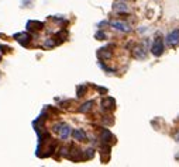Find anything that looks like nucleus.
<instances>
[{
  "mask_svg": "<svg viewBox=\"0 0 179 167\" xmlns=\"http://www.w3.org/2000/svg\"><path fill=\"white\" fill-rule=\"evenodd\" d=\"M151 52H153L154 56H161L164 52V40L161 37H158L154 41L153 47H151Z\"/></svg>",
  "mask_w": 179,
  "mask_h": 167,
  "instance_id": "1",
  "label": "nucleus"
},
{
  "mask_svg": "<svg viewBox=\"0 0 179 167\" xmlns=\"http://www.w3.org/2000/svg\"><path fill=\"white\" fill-rule=\"evenodd\" d=\"M67 157L72 161H80L83 160V153L80 152V149H78L75 146H71V152H68Z\"/></svg>",
  "mask_w": 179,
  "mask_h": 167,
  "instance_id": "2",
  "label": "nucleus"
},
{
  "mask_svg": "<svg viewBox=\"0 0 179 167\" xmlns=\"http://www.w3.org/2000/svg\"><path fill=\"white\" fill-rule=\"evenodd\" d=\"M166 42L171 45V47H176L179 44V30H173L172 32L166 37Z\"/></svg>",
  "mask_w": 179,
  "mask_h": 167,
  "instance_id": "3",
  "label": "nucleus"
},
{
  "mask_svg": "<svg viewBox=\"0 0 179 167\" xmlns=\"http://www.w3.org/2000/svg\"><path fill=\"white\" fill-rule=\"evenodd\" d=\"M100 139H102L103 143H106V145H109V142H112V143L116 142V138L113 136L109 129H102V136H100Z\"/></svg>",
  "mask_w": 179,
  "mask_h": 167,
  "instance_id": "4",
  "label": "nucleus"
},
{
  "mask_svg": "<svg viewBox=\"0 0 179 167\" xmlns=\"http://www.w3.org/2000/svg\"><path fill=\"white\" fill-rule=\"evenodd\" d=\"M102 107L104 108V110H110L113 111L114 108H116V100L113 97H106L102 100Z\"/></svg>",
  "mask_w": 179,
  "mask_h": 167,
  "instance_id": "5",
  "label": "nucleus"
},
{
  "mask_svg": "<svg viewBox=\"0 0 179 167\" xmlns=\"http://www.w3.org/2000/svg\"><path fill=\"white\" fill-rule=\"evenodd\" d=\"M109 159H110V146L104 143L100 147V160H102V163H106Z\"/></svg>",
  "mask_w": 179,
  "mask_h": 167,
  "instance_id": "6",
  "label": "nucleus"
},
{
  "mask_svg": "<svg viewBox=\"0 0 179 167\" xmlns=\"http://www.w3.org/2000/svg\"><path fill=\"white\" fill-rule=\"evenodd\" d=\"M112 27L116 28V30L121 31V32H128L130 31V25L126 23H123V21H112Z\"/></svg>",
  "mask_w": 179,
  "mask_h": 167,
  "instance_id": "7",
  "label": "nucleus"
},
{
  "mask_svg": "<svg viewBox=\"0 0 179 167\" xmlns=\"http://www.w3.org/2000/svg\"><path fill=\"white\" fill-rule=\"evenodd\" d=\"M14 38H16L21 45H27V44L30 42V40H31V35H30V34H27V32H18V34L14 35Z\"/></svg>",
  "mask_w": 179,
  "mask_h": 167,
  "instance_id": "8",
  "label": "nucleus"
},
{
  "mask_svg": "<svg viewBox=\"0 0 179 167\" xmlns=\"http://www.w3.org/2000/svg\"><path fill=\"white\" fill-rule=\"evenodd\" d=\"M110 56H112V51H110L109 47L100 48V49L97 51V58H99L100 60H106V59H109Z\"/></svg>",
  "mask_w": 179,
  "mask_h": 167,
  "instance_id": "9",
  "label": "nucleus"
},
{
  "mask_svg": "<svg viewBox=\"0 0 179 167\" xmlns=\"http://www.w3.org/2000/svg\"><path fill=\"white\" fill-rule=\"evenodd\" d=\"M43 28H44V24L41 23V21L31 20L27 23V30H30V31H40V30H43Z\"/></svg>",
  "mask_w": 179,
  "mask_h": 167,
  "instance_id": "10",
  "label": "nucleus"
},
{
  "mask_svg": "<svg viewBox=\"0 0 179 167\" xmlns=\"http://www.w3.org/2000/svg\"><path fill=\"white\" fill-rule=\"evenodd\" d=\"M72 136L75 138L76 140H79V142H86V140H87L86 134H85V131H82V129H73L72 131Z\"/></svg>",
  "mask_w": 179,
  "mask_h": 167,
  "instance_id": "11",
  "label": "nucleus"
},
{
  "mask_svg": "<svg viewBox=\"0 0 179 167\" xmlns=\"http://www.w3.org/2000/svg\"><path fill=\"white\" fill-rule=\"evenodd\" d=\"M58 134H59V136H61V139H67L68 136H69V134H71V128L68 127V125H65V124H62V127H61V129L58 131Z\"/></svg>",
  "mask_w": 179,
  "mask_h": 167,
  "instance_id": "12",
  "label": "nucleus"
},
{
  "mask_svg": "<svg viewBox=\"0 0 179 167\" xmlns=\"http://www.w3.org/2000/svg\"><path fill=\"white\" fill-rule=\"evenodd\" d=\"M133 56L136 59H144L145 58V52H144V48L141 47H136L133 49Z\"/></svg>",
  "mask_w": 179,
  "mask_h": 167,
  "instance_id": "13",
  "label": "nucleus"
},
{
  "mask_svg": "<svg viewBox=\"0 0 179 167\" xmlns=\"http://www.w3.org/2000/svg\"><path fill=\"white\" fill-rule=\"evenodd\" d=\"M92 105H93V101H92V100H90V101H86L85 104H82V107L79 108V111H80V112H83V114H85V112H89L90 108H92Z\"/></svg>",
  "mask_w": 179,
  "mask_h": 167,
  "instance_id": "14",
  "label": "nucleus"
},
{
  "mask_svg": "<svg viewBox=\"0 0 179 167\" xmlns=\"http://www.w3.org/2000/svg\"><path fill=\"white\" fill-rule=\"evenodd\" d=\"M113 9L117 10V11H120V13H126V11L128 10L124 3H114V4H113Z\"/></svg>",
  "mask_w": 179,
  "mask_h": 167,
  "instance_id": "15",
  "label": "nucleus"
},
{
  "mask_svg": "<svg viewBox=\"0 0 179 167\" xmlns=\"http://www.w3.org/2000/svg\"><path fill=\"white\" fill-rule=\"evenodd\" d=\"M93 157H95V150H93V149L85 150V153H83V160H90Z\"/></svg>",
  "mask_w": 179,
  "mask_h": 167,
  "instance_id": "16",
  "label": "nucleus"
},
{
  "mask_svg": "<svg viewBox=\"0 0 179 167\" xmlns=\"http://www.w3.org/2000/svg\"><path fill=\"white\" fill-rule=\"evenodd\" d=\"M86 91V84H83V86H79L78 87V97H83V93Z\"/></svg>",
  "mask_w": 179,
  "mask_h": 167,
  "instance_id": "17",
  "label": "nucleus"
},
{
  "mask_svg": "<svg viewBox=\"0 0 179 167\" xmlns=\"http://www.w3.org/2000/svg\"><path fill=\"white\" fill-rule=\"evenodd\" d=\"M95 38H96V40L103 41V40H106V34H104V32H102V31H97V32L95 34Z\"/></svg>",
  "mask_w": 179,
  "mask_h": 167,
  "instance_id": "18",
  "label": "nucleus"
},
{
  "mask_svg": "<svg viewBox=\"0 0 179 167\" xmlns=\"http://www.w3.org/2000/svg\"><path fill=\"white\" fill-rule=\"evenodd\" d=\"M55 45H56V42H55V41H52L51 38L45 41V47H48V48H52V47H55Z\"/></svg>",
  "mask_w": 179,
  "mask_h": 167,
  "instance_id": "19",
  "label": "nucleus"
},
{
  "mask_svg": "<svg viewBox=\"0 0 179 167\" xmlns=\"http://www.w3.org/2000/svg\"><path fill=\"white\" fill-rule=\"evenodd\" d=\"M61 127H62V124H56L55 127H54V131H55V132H58V131L61 129Z\"/></svg>",
  "mask_w": 179,
  "mask_h": 167,
  "instance_id": "20",
  "label": "nucleus"
},
{
  "mask_svg": "<svg viewBox=\"0 0 179 167\" xmlns=\"http://www.w3.org/2000/svg\"><path fill=\"white\" fill-rule=\"evenodd\" d=\"M0 49H3V52H9V51H10V48H9V47H3V45H0Z\"/></svg>",
  "mask_w": 179,
  "mask_h": 167,
  "instance_id": "21",
  "label": "nucleus"
},
{
  "mask_svg": "<svg viewBox=\"0 0 179 167\" xmlns=\"http://www.w3.org/2000/svg\"><path fill=\"white\" fill-rule=\"evenodd\" d=\"M97 90H99L100 93H103V94L107 93V90H106V89H103V87H97Z\"/></svg>",
  "mask_w": 179,
  "mask_h": 167,
  "instance_id": "22",
  "label": "nucleus"
},
{
  "mask_svg": "<svg viewBox=\"0 0 179 167\" xmlns=\"http://www.w3.org/2000/svg\"><path fill=\"white\" fill-rule=\"evenodd\" d=\"M175 139H176V140H178V142H179V134H178V135H175Z\"/></svg>",
  "mask_w": 179,
  "mask_h": 167,
  "instance_id": "23",
  "label": "nucleus"
},
{
  "mask_svg": "<svg viewBox=\"0 0 179 167\" xmlns=\"http://www.w3.org/2000/svg\"><path fill=\"white\" fill-rule=\"evenodd\" d=\"M0 60H2V56H0Z\"/></svg>",
  "mask_w": 179,
  "mask_h": 167,
  "instance_id": "24",
  "label": "nucleus"
}]
</instances>
